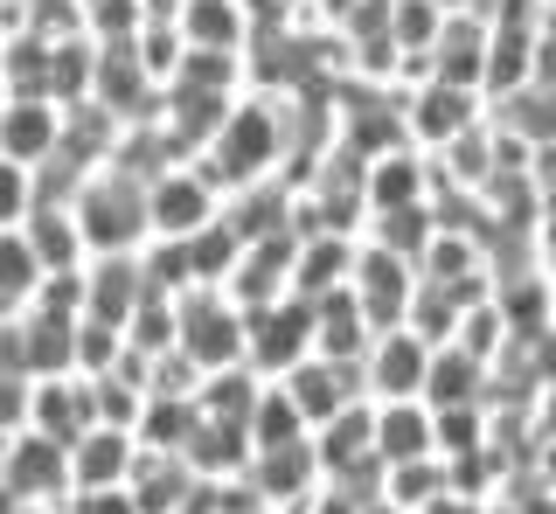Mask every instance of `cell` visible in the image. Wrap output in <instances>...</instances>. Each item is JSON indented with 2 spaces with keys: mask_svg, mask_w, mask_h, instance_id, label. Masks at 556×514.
Returning a JSON list of instances; mask_svg holds the SVG:
<instances>
[{
  "mask_svg": "<svg viewBox=\"0 0 556 514\" xmlns=\"http://www.w3.org/2000/svg\"><path fill=\"white\" fill-rule=\"evenodd\" d=\"M126 348H139V355L181 348V299H174V293H147V299H139L132 320H126Z\"/></svg>",
  "mask_w": 556,
  "mask_h": 514,
  "instance_id": "836d02e7",
  "label": "cell"
},
{
  "mask_svg": "<svg viewBox=\"0 0 556 514\" xmlns=\"http://www.w3.org/2000/svg\"><path fill=\"white\" fill-rule=\"evenodd\" d=\"M431 355H439V340H425L417 327H382L369 362H362V389H369L376 403H396V397H425L431 383Z\"/></svg>",
  "mask_w": 556,
  "mask_h": 514,
  "instance_id": "52a82bcc",
  "label": "cell"
},
{
  "mask_svg": "<svg viewBox=\"0 0 556 514\" xmlns=\"http://www.w3.org/2000/svg\"><path fill=\"white\" fill-rule=\"evenodd\" d=\"M28 28V0H0V36H22Z\"/></svg>",
  "mask_w": 556,
  "mask_h": 514,
  "instance_id": "db71d44e",
  "label": "cell"
},
{
  "mask_svg": "<svg viewBox=\"0 0 556 514\" xmlns=\"http://www.w3.org/2000/svg\"><path fill=\"white\" fill-rule=\"evenodd\" d=\"M22 230H28L35 257H42V271L91 265V244H84V230H77V209H63V202H35V216L22 222Z\"/></svg>",
  "mask_w": 556,
  "mask_h": 514,
  "instance_id": "4316f807",
  "label": "cell"
},
{
  "mask_svg": "<svg viewBox=\"0 0 556 514\" xmlns=\"http://www.w3.org/2000/svg\"><path fill=\"white\" fill-rule=\"evenodd\" d=\"M486 514H521V507H508V501H494V507H486Z\"/></svg>",
  "mask_w": 556,
  "mask_h": 514,
  "instance_id": "91938a15",
  "label": "cell"
},
{
  "mask_svg": "<svg viewBox=\"0 0 556 514\" xmlns=\"http://www.w3.org/2000/svg\"><path fill=\"white\" fill-rule=\"evenodd\" d=\"M369 348H376V320L362 313L355 285H341V293L313 299V355H327V362H348V369H362V362H369Z\"/></svg>",
  "mask_w": 556,
  "mask_h": 514,
  "instance_id": "9a60e30c",
  "label": "cell"
},
{
  "mask_svg": "<svg viewBox=\"0 0 556 514\" xmlns=\"http://www.w3.org/2000/svg\"><path fill=\"white\" fill-rule=\"evenodd\" d=\"M257 397H265V375H257L251 362H237V369H216L202 383V417H230V424H251V410H257Z\"/></svg>",
  "mask_w": 556,
  "mask_h": 514,
  "instance_id": "d6a6232c",
  "label": "cell"
},
{
  "mask_svg": "<svg viewBox=\"0 0 556 514\" xmlns=\"http://www.w3.org/2000/svg\"><path fill=\"white\" fill-rule=\"evenodd\" d=\"M195 424H202V403L195 397H147L132 438L147 445V452H181V445L195 438Z\"/></svg>",
  "mask_w": 556,
  "mask_h": 514,
  "instance_id": "f1b7e54d",
  "label": "cell"
},
{
  "mask_svg": "<svg viewBox=\"0 0 556 514\" xmlns=\"http://www.w3.org/2000/svg\"><path fill=\"white\" fill-rule=\"evenodd\" d=\"M355 257H362V236H341V230H320V236H300V257H292V299H327L355 279Z\"/></svg>",
  "mask_w": 556,
  "mask_h": 514,
  "instance_id": "e0dca14e",
  "label": "cell"
},
{
  "mask_svg": "<svg viewBox=\"0 0 556 514\" xmlns=\"http://www.w3.org/2000/svg\"><path fill=\"white\" fill-rule=\"evenodd\" d=\"M84 293H91V313L112 320V327H126L132 306L153 293L147 285V265H139V250H118V257H91L84 265Z\"/></svg>",
  "mask_w": 556,
  "mask_h": 514,
  "instance_id": "7402d4cb",
  "label": "cell"
},
{
  "mask_svg": "<svg viewBox=\"0 0 556 514\" xmlns=\"http://www.w3.org/2000/svg\"><path fill=\"white\" fill-rule=\"evenodd\" d=\"M486 507H494V501H473V493H459V487H445V493H439V501H431L425 514H486Z\"/></svg>",
  "mask_w": 556,
  "mask_h": 514,
  "instance_id": "816d5d0a",
  "label": "cell"
},
{
  "mask_svg": "<svg viewBox=\"0 0 556 514\" xmlns=\"http://www.w3.org/2000/svg\"><path fill=\"white\" fill-rule=\"evenodd\" d=\"M251 487H257V501H265L271 514H306L327 493V466H320V452H313V438L278 445V452H257L251 459Z\"/></svg>",
  "mask_w": 556,
  "mask_h": 514,
  "instance_id": "ba28073f",
  "label": "cell"
},
{
  "mask_svg": "<svg viewBox=\"0 0 556 514\" xmlns=\"http://www.w3.org/2000/svg\"><path fill=\"white\" fill-rule=\"evenodd\" d=\"M202 383H208V369L195 355H181V348L153 355V397H202Z\"/></svg>",
  "mask_w": 556,
  "mask_h": 514,
  "instance_id": "c3c4849f",
  "label": "cell"
},
{
  "mask_svg": "<svg viewBox=\"0 0 556 514\" xmlns=\"http://www.w3.org/2000/svg\"><path fill=\"white\" fill-rule=\"evenodd\" d=\"M49 49L56 42H42V36H8V70H0V91L8 98H49Z\"/></svg>",
  "mask_w": 556,
  "mask_h": 514,
  "instance_id": "60d3db41",
  "label": "cell"
},
{
  "mask_svg": "<svg viewBox=\"0 0 556 514\" xmlns=\"http://www.w3.org/2000/svg\"><path fill=\"white\" fill-rule=\"evenodd\" d=\"M431 188H439V160L404 140V146H390V153H376V160H369V216L431 202Z\"/></svg>",
  "mask_w": 556,
  "mask_h": 514,
  "instance_id": "2e32d148",
  "label": "cell"
},
{
  "mask_svg": "<svg viewBox=\"0 0 556 514\" xmlns=\"http://www.w3.org/2000/svg\"><path fill=\"white\" fill-rule=\"evenodd\" d=\"M202 167L223 195H237V188H251V181H271L278 167H286V98L243 91L230 105V118H223V132L208 140Z\"/></svg>",
  "mask_w": 556,
  "mask_h": 514,
  "instance_id": "6da1fadb",
  "label": "cell"
},
{
  "mask_svg": "<svg viewBox=\"0 0 556 514\" xmlns=\"http://www.w3.org/2000/svg\"><path fill=\"white\" fill-rule=\"evenodd\" d=\"M292 257H300V236H292V230L257 236V244H243V257H237V271H230V285H223V293H230L243 313L286 299L292 293Z\"/></svg>",
  "mask_w": 556,
  "mask_h": 514,
  "instance_id": "4fadbf2b",
  "label": "cell"
},
{
  "mask_svg": "<svg viewBox=\"0 0 556 514\" xmlns=\"http://www.w3.org/2000/svg\"><path fill=\"white\" fill-rule=\"evenodd\" d=\"M355 514H410V507H396V501H382V493H376V501H362Z\"/></svg>",
  "mask_w": 556,
  "mask_h": 514,
  "instance_id": "9f6ffc18",
  "label": "cell"
},
{
  "mask_svg": "<svg viewBox=\"0 0 556 514\" xmlns=\"http://www.w3.org/2000/svg\"><path fill=\"white\" fill-rule=\"evenodd\" d=\"M35 202H42L35 167H22V160H8V153H0V230H22V222L35 216Z\"/></svg>",
  "mask_w": 556,
  "mask_h": 514,
  "instance_id": "bcb514c9",
  "label": "cell"
},
{
  "mask_svg": "<svg viewBox=\"0 0 556 514\" xmlns=\"http://www.w3.org/2000/svg\"><path fill=\"white\" fill-rule=\"evenodd\" d=\"M243 306L223 293V285H195V293H181V355H195V362L216 375V369H237L243 362Z\"/></svg>",
  "mask_w": 556,
  "mask_h": 514,
  "instance_id": "8992f818",
  "label": "cell"
},
{
  "mask_svg": "<svg viewBox=\"0 0 556 514\" xmlns=\"http://www.w3.org/2000/svg\"><path fill=\"white\" fill-rule=\"evenodd\" d=\"M181 459H188V473H195V479H243V473H251V459H257V445L230 417H202L195 438L181 445Z\"/></svg>",
  "mask_w": 556,
  "mask_h": 514,
  "instance_id": "603a6c76",
  "label": "cell"
},
{
  "mask_svg": "<svg viewBox=\"0 0 556 514\" xmlns=\"http://www.w3.org/2000/svg\"><path fill=\"white\" fill-rule=\"evenodd\" d=\"M223 222L243 236V244H257V236H278V230H292V188L286 181H251V188H237V195H223Z\"/></svg>",
  "mask_w": 556,
  "mask_h": 514,
  "instance_id": "484cf974",
  "label": "cell"
},
{
  "mask_svg": "<svg viewBox=\"0 0 556 514\" xmlns=\"http://www.w3.org/2000/svg\"><path fill=\"white\" fill-rule=\"evenodd\" d=\"M362 236L417 265V257L431 250V236H439V209H431V202H410V209H382V216H369V230H362Z\"/></svg>",
  "mask_w": 556,
  "mask_h": 514,
  "instance_id": "f546056e",
  "label": "cell"
},
{
  "mask_svg": "<svg viewBox=\"0 0 556 514\" xmlns=\"http://www.w3.org/2000/svg\"><path fill=\"white\" fill-rule=\"evenodd\" d=\"M118 362H126V327L84 313L77 320V375H112Z\"/></svg>",
  "mask_w": 556,
  "mask_h": 514,
  "instance_id": "7bdbcfd3",
  "label": "cell"
},
{
  "mask_svg": "<svg viewBox=\"0 0 556 514\" xmlns=\"http://www.w3.org/2000/svg\"><path fill=\"white\" fill-rule=\"evenodd\" d=\"M77 230L91 257H118V250H147L153 244V222H147V181L118 175V167H98L91 181L77 188Z\"/></svg>",
  "mask_w": 556,
  "mask_h": 514,
  "instance_id": "7a4b0ae2",
  "label": "cell"
},
{
  "mask_svg": "<svg viewBox=\"0 0 556 514\" xmlns=\"http://www.w3.org/2000/svg\"><path fill=\"white\" fill-rule=\"evenodd\" d=\"M480 118H486V91H466V83L425 77V83L404 91V140L417 153H431V160H439L452 140H466Z\"/></svg>",
  "mask_w": 556,
  "mask_h": 514,
  "instance_id": "3957f363",
  "label": "cell"
},
{
  "mask_svg": "<svg viewBox=\"0 0 556 514\" xmlns=\"http://www.w3.org/2000/svg\"><path fill=\"white\" fill-rule=\"evenodd\" d=\"M63 146V105L56 98H8V126H0V153L22 167L56 160Z\"/></svg>",
  "mask_w": 556,
  "mask_h": 514,
  "instance_id": "d6986e66",
  "label": "cell"
},
{
  "mask_svg": "<svg viewBox=\"0 0 556 514\" xmlns=\"http://www.w3.org/2000/svg\"><path fill=\"white\" fill-rule=\"evenodd\" d=\"M355 299H362V313L376 320V334L382 327H404L410 320V299H417V265L410 257H396V250H382V244H369V236H362V257H355Z\"/></svg>",
  "mask_w": 556,
  "mask_h": 514,
  "instance_id": "30bf717a",
  "label": "cell"
},
{
  "mask_svg": "<svg viewBox=\"0 0 556 514\" xmlns=\"http://www.w3.org/2000/svg\"><path fill=\"white\" fill-rule=\"evenodd\" d=\"M63 507H70V514H147V507L132 501V487H104V493H70Z\"/></svg>",
  "mask_w": 556,
  "mask_h": 514,
  "instance_id": "f907efd6",
  "label": "cell"
},
{
  "mask_svg": "<svg viewBox=\"0 0 556 514\" xmlns=\"http://www.w3.org/2000/svg\"><path fill=\"white\" fill-rule=\"evenodd\" d=\"M22 327H28V375H70L77 369V320L22 313Z\"/></svg>",
  "mask_w": 556,
  "mask_h": 514,
  "instance_id": "d590c367",
  "label": "cell"
},
{
  "mask_svg": "<svg viewBox=\"0 0 556 514\" xmlns=\"http://www.w3.org/2000/svg\"><path fill=\"white\" fill-rule=\"evenodd\" d=\"M313 355V299H271L257 306L251 320H243V362H251L265 383H278V375H292Z\"/></svg>",
  "mask_w": 556,
  "mask_h": 514,
  "instance_id": "277c9868",
  "label": "cell"
},
{
  "mask_svg": "<svg viewBox=\"0 0 556 514\" xmlns=\"http://www.w3.org/2000/svg\"><path fill=\"white\" fill-rule=\"evenodd\" d=\"M98 424V397H91V375H35L28 389V432L56 438V445H77L84 432Z\"/></svg>",
  "mask_w": 556,
  "mask_h": 514,
  "instance_id": "8fae6325",
  "label": "cell"
},
{
  "mask_svg": "<svg viewBox=\"0 0 556 514\" xmlns=\"http://www.w3.org/2000/svg\"><path fill=\"white\" fill-rule=\"evenodd\" d=\"M28 313H42V320H84V313H91V293H84V265H77V271H42V285H35Z\"/></svg>",
  "mask_w": 556,
  "mask_h": 514,
  "instance_id": "ee69618b",
  "label": "cell"
},
{
  "mask_svg": "<svg viewBox=\"0 0 556 514\" xmlns=\"http://www.w3.org/2000/svg\"><path fill=\"white\" fill-rule=\"evenodd\" d=\"M445 0H390V36H396V49L404 56H431L439 49V36H445Z\"/></svg>",
  "mask_w": 556,
  "mask_h": 514,
  "instance_id": "f35d334b",
  "label": "cell"
},
{
  "mask_svg": "<svg viewBox=\"0 0 556 514\" xmlns=\"http://www.w3.org/2000/svg\"><path fill=\"white\" fill-rule=\"evenodd\" d=\"M28 389H35V375H0V438L28 432Z\"/></svg>",
  "mask_w": 556,
  "mask_h": 514,
  "instance_id": "681fc988",
  "label": "cell"
},
{
  "mask_svg": "<svg viewBox=\"0 0 556 514\" xmlns=\"http://www.w3.org/2000/svg\"><path fill=\"white\" fill-rule=\"evenodd\" d=\"M0 126H8V91H0Z\"/></svg>",
  "mask_w": 556,
  "mask_h": 514,
  "instance_id": "6125c7cd",
  "label": "cell"
},
{
  "mask_svg": "<svg viewBox=\"0 0 556 514\" xmlns=\"http://www.w3.org/2000/svg\"><path fill=\"white\" fill-rule=\"evenodd\" d=\"M132 501L147 514H188V501H195V473H188L181 452H147L139 445V466H132Z\"/></svg>",
  "mask_w": 556,
  "mask_h": 514,
  "instance_id": "d4e9b609",
  "label": "cell"
},
{
  "mask_svg": "<svg viewBox=\"0 0 556 514\" xmlns=\"http://www.w3.org/2000/svg\"><path fill=\"white\" fill-rule=\"evenodd\" d=\"M0 487L14 501H70V445L42 438V432H14L0 445Z\"/></svg>",
  "mask_w": 556,
  "mask_h": 514,
  "instance_id": "9c48e42d",
  "label": "cell"
},
{
  "mask_svg": "<svg viewBox=\"0 0 556 514\" xmlns=\"http://www.w3.org/2000/svg\"><path fill=\"white\" fill-rule=\"evenodd\" d=\"M257 514H271V507H257Z\"/></svg>",
  "mask_w": 556,
  "mask_h": 514,
  "instance_id": "be15d7a7",
  "label": "cell"
},
{
  "mask_svg": "<svg viewBox=\"0 0 556 514\" xmlns=\"http://www.w3.org/2000/svg\"><path fill=\"white\" fill-rule=\"evenodd\" d=\"M0 514H22V501H14V493H8V487H0Z\"/></svg>",
  "mask_w": 556,
  "mask_h": 514,
  "instance_id": "680465c9",
  "label": "cell"
},
{
  "mask_svg": "<svg viewBox=\"0 0 556 514\" xmlns=\"http://www.w3.org/2000/svg\"><path fill=\"white\" fill-rule=\"evenodd\" d=\"M181 244H188V271H195V285H230V271H237V257H243V236L223 216L208 222V230L181 236Z\"/></svg>",
  "mask_w": 556,
  "mask_h": 514,
  "instance_id": "e575fe53",
  "label": "cell"
},
{
  "mask_svg": "<svg viewBox=\"0 0 556 514\" xmlns=\"http://www.w3.org/2000/svg\"><path fill=\"white\" fill-rule=\"evenodd\" d=\"M98 91V42L91 36H70L49 49V98L56 105H91Z\"/></svg>",
  "mask_w": 556,
  "mask_h": 514,
  "instance_id": "4dcf8cb0",
  "label": "cell"
},
{
  "mask_svg": "<svg viewBox=\"0 0 556 514\" xmlns=\"http://www.w3.org/2000/svg\"><path fill=\"white\" fill-rule=\"evenodd\" d=\"M139 466V438L118 432V424H91L77 445H70V493H104L126 487Z\"/></svg>",
  "mask_w": 556,
  "mask_h": 514,
  "instance_id": "5bb4252c",
  "label": "cell"
},
{
  "mask_svg": "<svg viewBox=\"0 0 556 514\" xmlns=\"http://www.w3.org/2000/svg\"><path fill=\"white\" fill-rule=\"evenodd\" d=\"M35 285H42V257H35L28 230H0V306L28 313Z\"/></svg>",
  "mask_w": 556,
  "mask_h": 514,
  "instance_id": "8d00e7d4",
  "label": "cell"
},
{
  "mask_svg": "<svg viewBox=\"0 0 556 514\" xmlns=\"http://www.w3.org/2000/svg\"><path fill=\"white\" fill-rule=\"evenodd\" d=\"M0 70H8V36H0Z\"/></svg>",
  "mask_w": 556,
  "mask_h": 514,
  "instance_id": "94428289",
  "label": "cell"
},
{
  "mask_svg": "<svg viewBox=\"0 0 556 514\" xmlns=\"http://www.w3.org/2000/svg\"><path fill=\"white\" fill-rule=\"evenodd\" d=\"M28 36H42V42L91 36L84 28V0H28Z\"/></svg>",
  "mask_w": 556,
  "mask_h": 514,
  "instance_id": "7dc6e473",
  "label": "cell"
},
{
  "mask_svg": "<svg viewBox=\"0 0 556 514\" xmlns=\"http://www.w3.org/2000/svg\"><path fill=\"white\" fill-rule=\"evenodd\" d=\"M445 487H452V466L439 452H431V459H404V466H382V501H396L410 514H425Z\"/></svg>",
  "mask_w": 556,
  "mask_h": 514,
  "instance_id": "1f68e13d",
  "label": "cell"
},
{
  "mask_svg": "<svg viewBox=\"0 0 556 514\" xmlns=\"http://www.w3.org/2000/svg\"><path fill=\"white\" fill-rule=\"evenodd\" d=\"M188 49H223V56H251V8L243 0H181L174 8Z\"/></svg>",
  "mask_w": 556,
  "mask_h": 514,
  "instance_id": "44dd1931",
  "label": "cell"
},
{
  "mask_svg": "<svg viewBox=\"0 0 556 514\" xmlns=\"http://www.w3.org/2000/svg\"><path fill=\"white\" fill-rule=\"evenodd\" d=\"M486 118H494L508 140H521V146H556V83H515L508 98H486Z\"/></svg>",
  "mask_w": 556,
  "mask_h": 514,
  "instance_id": "cb8c5ba5",
  "label": "cell"
},
{
  "mask_svg": "<svg viewBox=\"0 0 556 514\" xmlns=\"http://www.w3.org/2000/svg\"><path fill=\"white\" fill-rule=\"evenodd\" d=\"M306 514H355V501H348V493H334V487H327V493H320V501H313Z\"/></svg>",
  "mask_w": 556,
  "mask_h": 514,
  "instance_id": "11a10c76",
  "label": "cell"
},
{
  "mask_svg": "<svg viewBox=\"0 0 556 514\" xmlns=\"http://www.w3.org/2000/svg\"><path fill=\"white\" fill-rule=\"evenodd\" d=\"M431 417H439V459H466L494 438V410L486 403H445V410H431Z\"/></svg>",
  "mask_w": 556,
  "mask_h": 514,
  "instance_id": "b9f144b4",
  "label": "cell"
},
{
  "mask_svg": "<svg viewBox=\"0 0 556 514\" xmlns=\"http://www.w3.org/2000/svg\"><path fill=\"white\" fill-rule=\"evenodd\" d=\"M431 77L486 91V8H452L445 14V36L431 49Z\"/></svg>",
  "mask_w": 556,
  "mask_h": 514,
  "instance_id": "ac0fdd59",
  "label": "cell"
},
{
  "mask_svg": "<svg viewBox=\"0 0 556 514\" xmlns=\"http://www.w3.org/2000/svg\"><path fill=\"white\" fill-rule=\"evenodd\" d=\"M22 514H70V507H56V501H22Z\"/></svg>",
  "mask_w": 556,
  "mask_h": 514,
  "instance_id": "6f0895ef",
  "label": "cell"
},
{
  "mask_svg": "<svg viewBox=\"0 0 556 514\" xmlns=\"http://www.w3.org/2000/svg\"><path fill=\"white\" fill-rule=\"evenodd\" d=\"M439 452V417L425 397H396L376 403V459L382 466H404V459H431Z\"/></svg>",
  "mask_w": 556,
  "mask_h": 514,
  "instance_id": "ffe728a7",
  "label": "cell"
},
{
  "mask_svg": "<svg viewBox=\"0 0 556 514\" xmlns=\"http://www.w3.org/2000/svg\"><path fill=\"white\" fill-rule=\"evenodd\" d=\"M84 28L91 42H132L147 28V0H84Z\"/></svg>",
  "mask_w": 556,
  "mask_h": 514,
  "instance_id": "f6af8a7d",
  "label": "cell"
},
{
  "mask_svg": "<svg viewBox=\"0 0 556 514\" xmlns=\"http://www.w3.org/2000/svg\"><path fill=\"white\" fill-rule=\"evenodd\" d=\"M452 340H459V348L473 355V362H486V369H494L501 355L515 348V327H508V313H501L494 299H480V306H466V313H459V327H452Z\"/></svg>",
  "mask_w": 556,
  "mask_h": 514,
  "instance_id": "74e56055",
  "label": "cell"
},
{
  "mask_svg": "<svg viewBox=\"0 0 556 514\" xmlns=\"http://www.w3.org/2000/svg\"><path fill=\"white\" fill-rule=\"evenodd\" d=\"M243 432H251L257 452H278V445H300V438H313V432H306V417L292 410V397H286L278 383H265V397H257V410H251V424H243Z\"/></svg>",
  "mask_w": 556,
  "mask_h": 514,
  "instance_id": "ab89813d",
  "label": "cell"
},
{
  "mask_svg": "<svg viewBox=\"0 0 556 514\" xmlns=\"http://www.w3.org/2000/svg\"><path fill=\"white\" fill-rule=\"evenodd\" d=\"M278 389L292 397V410L306 417V432H320L327 417H341L355 397H369L362 389V369H348V362H327V355H306L292 375H278Z\"/></svg>",
  "mask_w": 556,
  "mask_h": 514,
  "instance_id": "7c38bea8",
  "label": "cell"
},
{
  "mask_svg": "<svg viewBox=\"0 0 556 514\" xmlns=\"http://www.w3.org/2000/svg\"><path fill=\"white\" fill-rule=\"evenodd\" d=\"M223 216V188L208 181L202 160H174L147 181V222L153 236H195Z\"/></svg>",
  "mask_w": 556,
  "mask_h": 514,
  "instance_id": "5b68a950",
  "label": "cell"
},
{
  "mask_svg": "<svg viewBox=\"0 0 556 514\" xmlns=\"http://www.w3.org/2000/svg\"><path fill=\"white\" fill-rule=\"evenodd\" d=\"M535 265H543V279L556 285V222H535Z\"/></svg>",
  "mask_w": 556,
  "mask_h": 514,
  "instance_id": "f5cc1de1",
  "label": "cell"
},
{
  "mask_svg": "<svg viewBox=\"0 0 556 514\" xmlns=\"http://www.w3.org/2000/svg\"><path fill=\"white\" fill-rule=\"evenodd\" d=\"M486 389H494V369L473 362L459 340H439V355H431V383H425V403H431V410H445V403H486Z\"/></svg>",
  "mask_w": 556,
  "mask_h": 514,
  "instance_id": "83f0119b",
  "label": "cell"
}]
</instances>
